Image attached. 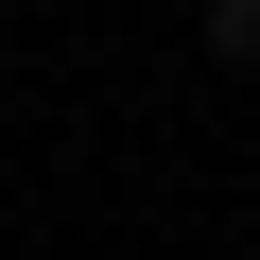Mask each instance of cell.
<instances>
[{
    "label": "cell",
    "instance_id": "cell-1",
    "mask_svg": "<svg viewBox=\"0 0 260 260\" xmlns=\"http://www.w3.org/2000/svg\"><path fill=\"white\" fill-rule=\"evenodd\" d=\"M208 52H243V70H260V0H208Z\"/></svg>",
    "mask_w": 260,
    "mask_h": 260
}]
</instances>
